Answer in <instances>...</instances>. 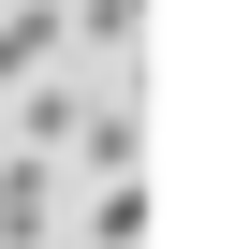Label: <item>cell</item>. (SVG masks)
Listing matches in <instances>:
<instances>
[{"mask_svg": "<svg viewBox=\"0 0 249 249\" xmlns=\"http://www.w3.org/2000/svg\"><path fill=\"white\" fill-rule=\"evenodd\" d=\"M59 44H73V30H59V0H15V15H0V88H30Z\"/></svg>", "mask_w": 249, "mask_h": 249, "instance_id": "1", "label": "cell"}, {"mask_svg": "<svg viewBox=\"0 0 249 249\" xmlns=\"http://www.w3.org/2000/svg\"><path fill=\"white\" fill-rule=\"evenodd\" d=\"M73 249H147V176H88V234Z\"/></svg>", "mask_w": 249, "mask_h": 249, "instance_id": "2", "label": "cell"}, {"mask_svg": "<svg viewBox=\"0 0 249 249\" xmlns=\"http://www.w3.org/2000/svg\"><path fill=\"white\" fill-rule=\"evenodd\" d=\"M0 234H15V249H44V161H30V147L0 161Z\"/></svg>", "mask_w": 249, "mask_h": 249, "instance_id": "4", "label": "cell"}, {"mask_svg": "<svg viewBox=\"0 0 249 249\" xmlns=\"http://www.w3.org/2000/svg\"><path fill=\"white\" fill-rule=\"evenodd\" d=\"M73 161H88V176H132V161H147V117H132V103L73 117Z\"/></svg>", "mask_w": 249, "mask_h": 249, "instance_id": "3", "label": "cell"}, {"mask_svg": "<svg viewBox=\"0 0 249 249\" xmlns=\"http://www.w3.org/2000/svg\"><path fill=\"white\" fill-rule=\"evenodd\" d=\"M59 30H73V44H132V30H147V0H59Z\"/></svg>", "mask_w": 249, "mask_h": 249, "instance_id": "5", "label": "cell"}]
</instances>
